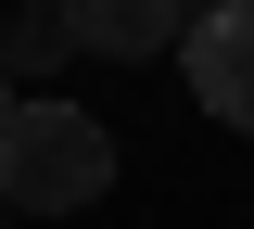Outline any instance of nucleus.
Wrapping results in <instances>:
<instances>
[{
  "label": "nucleus",
  "mask_w": 254,
  "mask_h": 229,
  "mask_svg": "<svg viewBox=\"0 0 254 229\" xmlns=\"http://www.w3.org/2000/svg\"><path fill=\"white\" fill-rule=\"evenodd\" d=\"M0 191H13V217H76V204H102L115 191L102 115H76V102H13V128H0Z\"/></svg>",
  "instance_id": "1"
},
{
  "label": "nucleus",
  "mask_w": 254,
  "mask_h": 229,
  "mask_svg": "<svg viewBox=\"0 0 254 229\" xmlns=\"http://www.w3.org/2000/svg\"><path fill=\"white\" fill-rule=\"evenodd\" d=\"M178 64H190V102H203L216 128L254 140V0H242V13H216V26H190Z\"/></svg>",
  "instance_id": "2"
},
{
  "label": "nucleus",
  "mask_w": 254,
  "mask_h": 229,
  "mask_svg": "<svg viewBox=\"0 0 254 229\" xmlns=\"http://www.w3.org/2000/svg\"><path fill=\"white\" fill-rule=\"evenodd\" d=\"M89 64H153L165 38H190V0H64Z\"/></svg>",
  "instance_id": "3"
},
{
  "label": "nucleus",
  "mask_w": 254,
  "mask_h": 229,
  "mask_svg": "<svg viewBox=\"0 0 254 229\" xmlns=\"http://www.w3.org/2000/svg\"><path fill=\"white\" fill-rule=\"evenodd\" d=\"M64 51H76V13H64V0H26V13H0V64H13V76H51Z\"/></svg>",
  "instance_id": "4"
},
{
  "label": "nucleus",
  "mask_w": 254,
  "mask_h": 229,
  "mask_svg": "<svg viewBox=\"0 0 254 229\" xmlns=\"http://www.w3.org/2000/svg\"><path fill=\"white\" fill-rule=\"evenodd\" d=\"M0 128H13V64H0Z\"/></svg>",
  "instance_id": "5"
},
{
  "label": "nucleus",
  "mask_w": 254,
  "mask_h": 229,
  "mask_svg": "<svg viewBox=\"0 0 254 229\" xmlns=\"http://www.w3.org/2000/svg\"><path fill=\"white\" fill-rule=\"evenodd\" d=\"M0 229H13V191H0Z\"/></svg>",
  "instance_id": "6"
}]
</instances>
